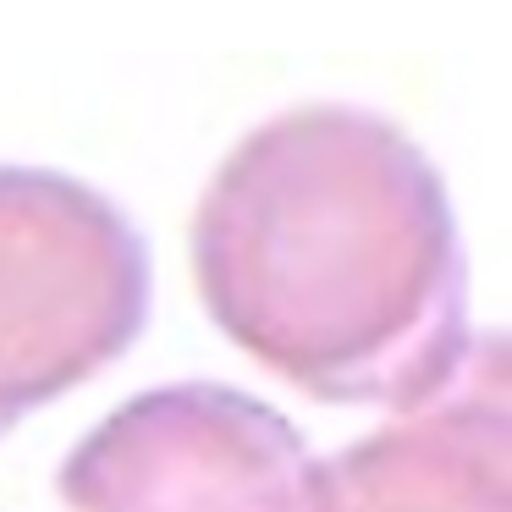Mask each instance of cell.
Listing matches in <instances>:
<instances>
[{
	"mask_svg": "<svg viewBox=\"0 0 512 512\" xmlns=\"http://www.w3.org/2000/svg\"><path fill=\"white\" fill-rule=\"evenodd\" d=\"M193 281L226 342L314 402L419 408L474 353L441 171L358 105L281 111L221 160Z\"/></svg>",
	"mask_w": 512,
	"mask_h": 512,
	"instance_id": "1",
	"label": "cell"
},
{
	"mask_svg": "<svg viewBox=\"0 0 512 512\" xmlns=\"http://www.w3.org/2000/svg\"><path fill=\"white\" fill-rule=\"evenodd\" d=\"M149 314V248L100 188L0 166V435L94 380Z\"/></svg>",
	"mask_w": 512,
	"mask_h": 512,
	"instance_id": "2",
	"label": "cell"
},
{
	"mask_svg": "<svg viewBox=\"0 0 512 512\" xmlns=\"http://www.w3.org/2000/svg\"><path fill=\"white\" fill-rule=\"evenodd\" d=\"M320 457L270 402L221 380L127 397L61 463L72 512H314Z\"/></svg>",
	"mask_w": 512,
	"mask_h": 512,
	"instance_id": "3",
	"label": "cell"
},
{
	"mask_svg": "<svg viewBox=\"0 0 512 512\" xmlns=\"http://www.w3.org/2000/svg\"><path fill=\"white\" fill-rule=\"evenodd\" d=\"M507 457V342L485 331L452 386L320 463L314 512H512Z\"/></svg>",
	"mask_w": 512,
	"mask_h": 512,
	"instance_id": "4",
	"label": "cell"
}]
</instances>
